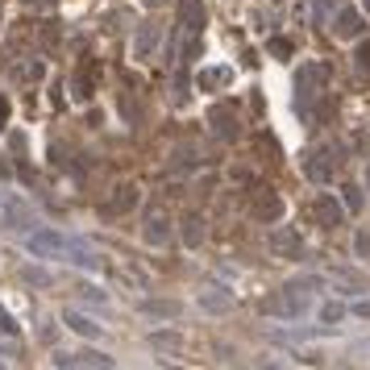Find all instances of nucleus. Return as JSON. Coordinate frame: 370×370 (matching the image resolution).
I'll list each match as a JSON object with an SVG mask.
<instances>
[{"label":"nucleus","mask_w":370,"mask_h":370,"mask_svg":"<svg viewBox=\"0 0 370 370\" xmlns=\"http://www.w3.org/2000/svg\"><path fill=\"white\" fill-rule=\"evenodd\" d=\"M25 246H29V254H71V262L88 267V271H96V267H100V258L92 254V250H83L75 237L50 233V229H42V233H29V237H25Z\"/></svg>","instance_id":"1"},{"label":"nucleus","mask_w":370,"mask_h":370,"mask_svg":"<svg viewBox=\"0 0 370 370\" xmlns=\"http://www.w3.org/2000/svg\"><path fill=\"white\" fill-rule=\"evenodd\" d=\"M262 308H267L271 317H299V312L308 308V299L299 296V283H292V287H287L283 296H271L267 304H262Z\"/></svg>","instance_id":"2"},{"label":"nucleus","mask_w":370,"mask_h":370,"mask_svg":"<svg viewBox=\"0 0 370 370\" xmlns=\"http://www.w3.org/2000/svg\"><path fill=\"white\" fill-rule=\"evenodd\" d=\"M204 25V4L200 0H179V34H187V54L196 50V29Z\"/></svg>","instance_id":"3"},{"label":"nucleus","mask_w":370,"mask_h":370,"mask_svg":"<svg viewBox=\"0 0 370 370\" xmlns=\"http://www.w3.org/2000/svg\"><path fill=\"white\" fill-rule=\"evenodd\" d=\"M312 212H317V221H321L324 229L341 225V208H337V200H333V196H321L317 204H312Z\"/></svg>","instance_id":"4"},{"label":"nucleus","mask_w":370,"mask_h":370,"mask_svg":"<svg viewBox=\"0 0 370 370\" xmlns=\"http://www.w3.org/2000/svg\"><path fill=\"white\" fill-rule=\"evenodd\" d=\"M54 362L58 366H113V358H104V354H58Z\"/></svg>","instance_id":"5"},{"label":"nucleus","mask_w":370,"mask_h":370,"mask_svg":"<svg viewBox=\"0 0 370 370\" xmlns=\"http://www.w3.org/2000/svg\"><path fill=\"white\" fill-rule=\"evenodd\" d=\"M154 42H158V25H154V21H146L142 29H138V42H133V58H150Z\"/></svg>","instance_id":"6"},{"label":"nucleus","mask_w":370,"mask_h":370,"mask_svg":"<svg viewBox=\"0 0 370 370\" xmlns=\"http://www.w3.org/2000/svg\"><path fill=\"white\" fill-rule=\"evenodd\" d=\"M271 250H274V254H292V258H296V254H299V237L292 233V229H279V233H271Z\"/></svg>","instance_id":"7"},{"label":"nucleus","mask_w":370,"mask_h":370,"mask_svg":"<svg viewBox=\"0 0 370 370\" xmlns=\"http://www.w3.org/2000/svg\"><path fill=\"white\" fill-rule=\"evenodd\" d=\"M279 212H283V204H279V196H271V192L254 200V217H262V221H274Z\"/></svg>","instance_id":"8"},{"label":"nucleus","mask_w":370,"mask_h":370,"mask_svg":"<svg viewBox=\"0 0 370 370\" xmlns=\"http://www.w3.org/2000/svg\"><path fill=\"white\" fill-rule=\"evenodd\" d=\"M0 221H9V225H29V212H25L21 204H13V200L0 196Z\"/></svg>","instance_id":"9"},{"label":"nucleus","mask_w":370,"mask_h":370,"mask_svg":"<svg viewBox=\"0 0 370 370\" xmlns=\"http://www.w3.org/2000/svg\"><path fill=\"white\" fill-rule=\"evenodd\" d=\"M337 34H341V38H354V34H362V17H358L354 9H346V13L337 17Z\"/></svg>","instance_id":"10"},{"label":"nucleus","mask_w":370,"mask_h":370,"mask_svg":"<svg viewBox=\"0 0 370 370\" xmlns=\"http://www.w3.org/2000/svg\"><path fill=\"white\" fill-rule=\"evenodd\" d=\"M229 79H233L229 67H212V71H200V88H221V83H229Z\"/></svg>","instance_id":"11"},{"label":"nucleus","mask_w":370,"mask_h":370,"mask_svg":"<svg viewBox=\"0 0 370 370\" xmlns=\"http://www.w3.org/2000/svg\"><path fill=\"white\" fill-rule=\"evenodd\" d=\"M67 324H71L75 333H83V337H96L100 333V324H92L88 317H79V312H67Z\"/></svg>","instance_id":"12"},{"label":"nucleus","mask_w":370,"mask_h":370,"mask_svg":"<svg viewBox=\"0 0 370 370\" xmlns=\"http://www.w3.org/2000/svg\"><path fill=\"white\" fill-rule=\"evenodd\" d=\"M233 121V117H229V108H217V113H212V125H217V133H221V138H233V133H237V125H229Z\"/></svg>","instance_id":"13"},{"label":"nucleus","mask_w":370,"mask_h":370,"mask_svg":"<svg viewBox=\"0 0 370 370\" xmlns=\"http://www.w3.org/2000/svg\"><path fill=\"white\" fill-rule=\"evenodd\" d=\"M200 308H208V312H225V308H233V296H204L200 299Z\"/></svg>","instance_id":"14"},{"label":"nucleus","mask_w":370,"mask_h":370,"mask_svg":"<svg viewBox=\"0 0 370 370\" xmlns=\"http://www.w3.org/2000/svg\"><path fill=\"white\" fill-rule=\"evenodd\" d=\"M308 175H312V179H329V163H324V154H317V158H312V163H308Z\"/></svg>","instance_id":"15"},{"label":"nucleus","mask_w":370,"mask_h":370,"mask_svg":"<svg viewBox=\"0 0 370 370\" xmlns=\"http://www.w3.org/2000/svg\"><path fill=\"white\" fill-rule=\"evenodd\" d=\"M200 237H204V221H196V217H192V221H187V246H196Z\"/></svg>","instance_id":"16"},{"label":"nucleus","mask_w":370,"mask_h":370,"mask_svg":"<svg viewBox=\"0 0 370 370\" xmlns=\"http://www.w3.org/2000/svg\"><path fill=\"white\" fill-rule=\"evenodd\" d=\"M146 242H154V246H163V221H158V217L150 221V229H146Z\"/></svg>","instance_id":"17"},{"label":"nucleus","mask_w":370,"mask_h":370,"mask_svg":"<svg viewBox=\"0 0 370 370\" xmlns=\"http://www.w3.org/2000/svg\"><path fill=\"white\" fill-rule=\"evenodd\" d=\"M324 321L333 324V321H341V317H346V308H341V304H324V312H321Z\"/></svg>","instance_id":"18"},{"label":"nucleus","mask_w":370,"mask_h":370,"mask_svg":"<svg viewBox=\"0 0 370 370\" xmlns=\"http://www.w3.org/2000/svg\"><path fill=\"white\" fill-rule=\"evenodd\" d=\"M358 67L370 75V42H362V46H358Z\"/></svg>","instance_id":"19"},{"label":"nucleus","mask_w":370,"mask_h":370,"mask_svg":"<svg viewBox=\"0 0 370 370\" xmlns=\"http://www.w3.org/2000/svg\"><path fill=\"white\" fill-rule=\"evenodd\" d=\"M271 54H279V58H287V54H292V42H283V38H274V42H271Z\"/></svg>","instance_id":"20"},{"label":"nucleus","mask_w":370,"mask_h":370,"mask_svg":"<svg viewBox=\"0 0 370 370\" xmlns=\"http://www.w3.org/2000/svg\"><path fill=\"white\" fill-rule=\"evenodd\" d=\"M346 204H349V212H358V208H362V200H358V187H346Z\"/></svg>","instance_id":"21"},{"label":"nucleus","mask_w":370,"mask_h":370,"mask_svg":"<svg viewBox=\"0 0 370 370\" xmlns=\"http://www.w3.org/2000/svg\"><path fill=\"white\" fill-rule=\"evenodd\" d=\"M0 333H17V324H13V317L0 308Z\"/></svg>","instance_id":"22"},{"label":"nucleus","mask_w":370,"mask_h":370,"mask_svg":"<svg viewBox=\"0 0 370 370\" xmlns=\"http://www.w3.org/2000/svg\"><path fill=\"white\" fill-rule=\"evenodd\" d=\"M354 312H358V317H370V304H354Z\"/></svg>","instance_id":"23"},{"label":"nucleus","mask_w":370,"mask_h":370,"mask_svg":"<svg viewBox=\"0 0 370 370\" xmlns=\"http://www.w3.org/2000/svg\"><path fill=\"white\" fill-rule=\"evenodd\" d=\"M362 4H366V9H370V0H362Z\"/></svg>","instance_id":"24"}]
</instances>
